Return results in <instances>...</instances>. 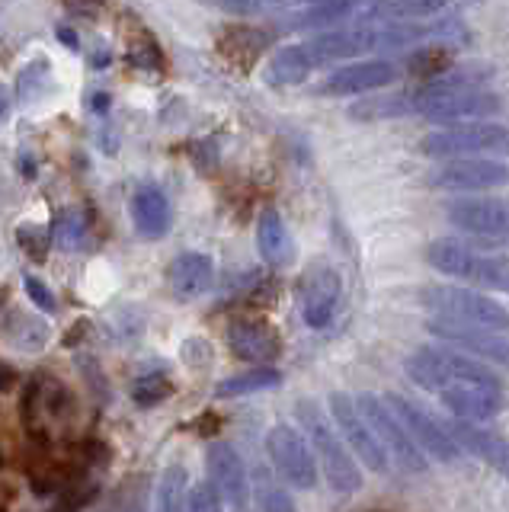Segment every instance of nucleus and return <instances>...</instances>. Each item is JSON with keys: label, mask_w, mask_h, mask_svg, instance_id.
I'll list each match as a JSON object with an SVG mask.
<instances>
[{"label": "nucleus", "mask_w": 509, "mask_h": 512, "mask_svg": "<svg viewBox=\"0 0 509 512\" xmlns=\"http://www.w3.org/2000/svg\"><path fill=\"white\" fill-rule=\"evenodd\" d=\"M266 452L276 474L295 490H311L317 484V458L305 432L295 426H273L266 436Z\"/></svg>", "instance_id": "nucleus-9"}, {"label": "nucleus", "mask_w": 509, "mask_h": 512, "mask_svg": "<svg viewBox=\"0 0 509 512\" xmlns=\"http://www.w3.org/2000/svg\"><path fill=\"white\" fill-rule=\"evenodd\" d=\"M365 52H378L375 29H324L305 42L279 48L266 68V80L273 87H292L317 68H327L343 58H359Z\"/></svg>", "instance_id": "nucleus-2"}, {"label": "nucleus", "mask_w": 509, "mask_h": 512, "mask_svg": "<svg viewBox=\"0 0 509 512\" xmlns=\"http://www.w3.org/2000/svg\"><path fill=\"white\" fill-rule=\"evenodd\" d=\"M295 416H298V423L305 426V436H308V442L314 448V458H317V468L324 471L327 484L337 493L359 490L362 487V474H359L356 455L349 452V445L340 436L333 416H327L317 400H298Z\"/></svg>", "instance_id": "nucleus-3"}, {"label": "nucleus", "mask_w": 509, "mask_h": 512, "mask_svg": "<svg viewBox=\"0 0 509 512\" xmlns=\"http://www.w3.org/2000/svg\"><path fill=\"white\" fill-rule=\"evenodd\" d=\"M340 272L327 266V263H314L311 269H305V276L298 282V308H301V320L311 330H324L333 314H337L340 304Z\"/></svg>", "instance_id": "nucleus-15"}, {"label": "nucleus", "mask_w": 509, "mask_h": 512, "mask_svg": "<svg viewBox=\"0 0 509 512\" xmlns=\"http://www.w3.org/2000/svg\"><path fill=\"white\" fill-rule=\"evenodd\" d=\"M423 154L449 157H509V128L497 122H458L442 125L420 141Z\"/></svg>", "instance_id": "nucleus-7"}, {"label": "nucleus", "mask_w": 509, "mask_h": 512, "mask_svg": "<svg viewBox=\"0 0 509 512\" xmlns=\"http://www.w3.org/2000/svg\"><path fill=\"white\" fill-rule=\"evenodd\" d=\"M257 503L263 512H298L295 500L289 496V490H285V484L269 477L266 468L257 471Z\"/></svg>", "instance_id": "nucleus-26"}, {"label": "nucleus", "mask_w": 509, "mask_h": 512, "mask_svg": "<svg viewBox=\"0 0 509 512\" xmlns=\"http://www.w3.org/2000/svg\"><path fill=\"white\" fill-rule=\"evenodd\" d=\"M445 429H449V436L455 439V445L461 448V452L474 455L477 461H484L493 471L509 477V442L503 436L484 429L481 423L458 420V416H449V420H445Z\"/></svg>", "instance_id": "nucleus-17"}, {"label": "nucleus", "mask_w": 509, "mask_h": 512, "mask_svg": "<svg viewBox=\"0 0 509 512\" xmlns=\"http://www.w3.org/2000/svg\"><path fill=\"white\" fill-rule=\"evenodd\" d=\"M365 4H369V0H311V4L298 7V13L285 16L282 26L285 29H311V32L330 29L340 20H346V16H353Z\"/></svg>", "instance_id": "nucleus-22"}, {"label": "nucleus", "mask_w": 509, "mask_h": 512, "mask_svg": "<svg viewBox=\"0 0 509 512\" xmlns=\"http://www.w3.org/2000/svg\"><path fill=\"white\" fill-rule=\"evenodd\" d=\"M221 506H225V496L218 493V487L212 484V480H205V484H199L186 493L183 512H221Z\"/></svg>", "instance_id": "nucleus-28"}, {"label": "nucleus", "mask_w": 509, "mask_h": 512, "mask_svg": "<svg viewBox=\"0 0 509 512\" xmlns=\"http://www.w3.org/2000/svg\"><path fill=\"white\" fill-rule=\"evenodd\" d=\"M205 468H209V480L218 487V493L225 496V503H231L237 509L247 503V493H250L247 464H244V458L237 455L228 442L209 445V455H205Z\"/></svg>", "instance_id": "nucleus-18"}, {"label": "nucleus", "mask_w": 509, "mask_h": 512, "mask_svg": "<svg viewBox=\"0 0 509 512\" xmlns=\"http://www.w3.org/2000/svg\"><path fill=\"white\" fill-rule=\"evenodd\" d=\"M330 416H333V423H337L340 436L346 439L349 452L356 455V461H362L365 468L375 471V474H388L391 458H388L385 448L378 445L375 432L369 423H365V416H362L356 400L346 397V394H333L330 397Z\"/></svg>", "instance_id": "nucleus-12"}, {"label": "nucleus", "mask_w": 509, "mask_h": 512, "mask_svg": "<svg viewBox=\"0 0 509 512\" xmlns=\"http://www.w3.org/2000/svg\"><path fill=\"white\" fill-rule=\"evenodd\" d=\"M429 183L445 192H490L509 183V167L497 157H449L433 167Z\"/></svg>", "instance_id": "nucleus-10"}, {"label": "nucleus", "mask_w": 509, "mask_h": 512, "mask_svg": "<svg viewBox=\"0 0 509 512\" xmlns=\"http://www.w3.org/2000/svg\"><path fill=\"white\" fill-rule=\"evenodd\" d=\"M356 404L365 416V423L372 426L378 445L385 448L394 468H401L407 474H423L429 468V458L420 452V445L410 439V432L404 429L401 416L391 410V404L378 394H359Z\"/></svg>", "instance_id": "nucleus-8"}, {"label": "nucleus", "mask_w": 509, "mask_h": 512, "mask_svg": "<svg viewBox=\"0 0 509 512\" xmlns=\"http://www.w3.org/2000/svg\"><path fill=\"white\" fill-rule=\"evenodd\" d=\"M218 10L228 13H263V10H282V7H305L311 0H209Z\"/></svg>", "instance_id": "nucleus-27"}, {"label": "nucleus", "mask_w": 509, "mask_h": 512, "mask_svg": "<svg viewBox=\"0 0 509 512\" xmlns=\"http://www.w3.org/2000/svg\"><path fill=\"white\" fill-rule=\"evenodd\" d=\"M257 250L269 266H285L292 260V237L279 212L266 208L257 221Z\"/></svg>", "instance_id": "nucleus-24"}, {"label": "nucleus", "mask_w": 509, "mask_h": 512, "mask_svg": "<svg viewBox=\"0 0 509 512\" xmlns=\"http://www.w3.org/2000/svg\"><path fill=\"white\" fill-rule=\"evenodd\" d=\"M228 346L234 349L237 359L269 365L279 356V340L273 327H266L263 320H237L228 330Z\"/></svg>", "instance_id": "nucleus-20"}, {"label": "nucleus", "mask_w": 509, "mask_h": 512, "mask_svg": "<svg viewBox=\"0 0 509 512\" xmlns=\"http://www.w3.org/2000/svg\"><path fill=\"white\" fill-rule=\"evenodd\" d=\"M55 237H58V244L65 247V250L84 247V237H87V224H84V218L77 215V212L61 215L58 224H55Z\"/></svg>", "instance_id": "nucleus-30"}, {"label": "nucleus", "mask_w": 509, "mask_h": 512, "mask_svg": "<svg viewBox=\"0 0 509 512\" xmlns=\"http://www.w3.org/2000/svg\"><path fill=\"white\" fill-rule=\"evenodd\" d=\"M23 288H26V295L33 298V304H36L39 311H49V314H52V311L58 308V301H55V295H52V288H49V285H42L36 276H26V279H23Z\"/></svg>", "instance_id": "nucleus-31"}, {"label": "nucleus", "mask_w": 509, "mask_h": 512, "mask_svg": "<svg viewBox=\"0 0 509 512\" xmlns=\"http://www.w3.org/2000/svg\"><path fill=\"white\" fill-rule=\"evenodd\" d=\"M420 304L429 317L452 320V324L487 327V330H509V311L497 298H490L477 288L465 285H426L420 292Z\"/></svg>", "instance_id": "nucleus-6"}, {"label": "nucleus", "mask_w": 509, "mask_h": 512, "mask_svg": "<svg viewBox=\"0 0 509 512\" xmlns=\"http://www.w3.org/2000/svg\"><path fill=\"white\" fill-rule=\"evenodd\" d=\"M167 279H170V292L180 301H193V298H202L212 288L215 263H212V256L189 250V253H180L177 260L170 263Z\"/></svg>", "instance_id": "nucleus-19"}, {"label": "nucleus", "mask_w": 509, "mask_h": 512, "mask_svg": "<svg viewBox=\"0 0 509 512\" xmlns=\"http://www.w3.org/2000/svg\"><path fill=\"white\" fill-rule=\"evenodd\" d=\"M401 68L391 61H353L343 68L330 71L324 80L311 87L314 96H327V100H343V96H369L391 84H397Z\"/></svg>", "instance_id": "nucleus-11"}, {"label": "nucleus", "mask_w": 509, "mask_h": 512, "mask_svg": "<svg viewBox=\"0 0 509 512\" xmlns=\"http://www.w3.org/2000/svg\"><path fill=\"white\" fill-rule=\"evenodd\" d=\"M7 109H10V96H7L4 84H0V122L7 119Z\"/></svg>", "instance_id": "nucleus-32"}, {"label": "nucleus", "mask_w": 509, "mask_h": 512, "mask_svg": "<svg viewBox=\"0 0 509 512\" xmlns=\"http://www.w3.org/2000/svg\"><path fill=\"white\" fill-rule=\"evenodd\" d=\"M426 330L433 333L439 343L452 346L458 352H468V356L481 359V362L509 365V340H506V333H500V330L452 324V320H439V317H429Z\"/></svg>", "instance_id": "nucleus-16"}, {"label": "nucleus", "mask_w": 509, "mask_h": 512, "mask_svg": "<svg viewBox=\"0 0 509 512\" xmlns=\"http://www.w3.org/2000/svg\"><path fill=\"white\" fill-rule=\"evenodd\" d=\"M385 400L391 404V410L401 416L404 429L410 432V439L420 445V452L429 458V461H442V464H452L458 461L461 448L455 445V439L449 436V429H445V423L433 420L423 407L410 404L407 397L401 394H385Z\"/></svg>", "instance_id": "nucleus-13"}, {"label": "nucleus", "mask_w": 509, "mask_h": 512, "mask_svg": "<svg viewBox=\"0 0 509 512\" xmlns=\"http://www.w3.org/2000/svg\"><path fill=\"white\" fill-rule=\"evenodd\" d=\"M445 218L452 228L484 237V240H509V199L500 196H477L455 199L445 205Z\"/></svg>", "instance_id": "nucleus-14"}, {"label": "nucleus", "mask_w": 509, "mask_h": 512, "mask_svg": "<svg viewBox=\"0 0 509 512\" xmlns=\"http://www.w3.org/2000/svg\"><path fill=\"white\" fill-rule=\"evenodd\" d=\"M132 224L141 237L157 240L170 231L173 224V208L161 186H141L132 196Z\"/></svg>", "instance_id": "nucleus-21"}, {"label": "nucleus", "mask_w": 509, "mask_h": 512, "mask_svg": "<svg viewBox=\"0 0 509 512\" xmlns=\"http://www.w3.org/2000/svg\"><path fill=\"white\" fill-rule=\"evenodd\" d=\"M282 384V372L273 365H257L250 368V372H241V375H231L225 378L215 388V394L225 400V397H247V394H260V391H273Z\"/></svg>", "instance_id": "nucleus-25"}, {"label": "nucleus", "mask_w": 509, "mask_h": 512, "mask_svg": "<svg viewBox=\"0 0 509 512\" xmlns=\"http://www.w3.org/2000/svg\"><path fill=\"white\" fill-rule=\"evenodd\" d=\"M410 116H420L439 125H458V122H477L484 116H497L503 100L490 87H484L481 71H449L433 77L429 84L407 93Z\"/></svg>", "instance_id": "nucleus-1"}, {"label": "nucleus", "mask_w": 509, "mask_h": 512, "mask_svg": "<svg viewBox=\"0 0 509 512\" xmlns=\"http://www.w3.org/2000/svg\"><path fill=\"white\" fill-rule=\"evenodd\" d=\"M407 375L413 378V384H420L423 391L436 397L468 388V384H500L497 375H493L481 359L468 356V352H458L445 343L420 346L407 359Z\"/></svg>", "instance_id": "nucleus-4"}, {"label": "nucleus", "mask_w": 509, "mask_h": 512, "mask_svg": "<svg viewBox=\"0 0 509 512\" xmlns=\"http://www.w3.org/2000/svg\"><path fill=\"white\" fill-rule=\"evenodd\" d=\"M173 391V384L167 375H145V378H138L135 381V400L141 407H154V404H161V400Z\"/></svg>", "instance_id": "nucleus-29"}, {"label": "nucleus", "mask_w": 509, "mask_h": 512, "mask_svg": "<svg viewBox=\"0 0 509 512\" xmlns=\"http://www.w3.org/2000/svg\"><path fill=\"white\" fill-rule=\"evenodd\" d=\"M426 263L455 282L509 295V256L481 253L461 240L442 237L426 247Z\"/></svg>", "instance_id": "nucleus-5"}, {"label": "nucleus", "mask_w": 509, "mask_h": 512, "mask_svg": "<svg viewBox=\"0 0 509 512\" xmlns=\"http://www.w3.org/2000/svg\"><path fill=\"white\" fill-rule=\"evenodd\" d=\"M445 7H449V0H375L365 16L381 23H426Z\"/></svg>", "instance_id": "nucleus-23"}]
</instances>
